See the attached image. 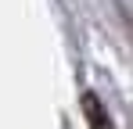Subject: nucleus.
<instances>
[{"label": "nucleus", "mask_w": 133, "mask_h": 129, "mask_svg": "<svg viewBox=\"0 0 133 129\" xmlns=\"http://www.w3.org/2000/svg\"><path fill=\"white\" fill-rule=\"evenodd\" d=\"M87 115H90V122H94V129H111V126H104V115H101V104H97V97L94 93H87Z\"/></svg>", "instance_id": "f257e3e1"}]
</instances>
